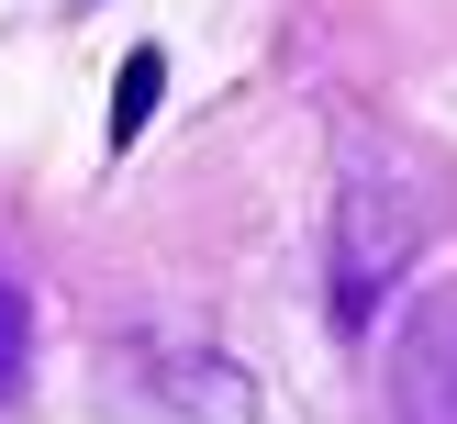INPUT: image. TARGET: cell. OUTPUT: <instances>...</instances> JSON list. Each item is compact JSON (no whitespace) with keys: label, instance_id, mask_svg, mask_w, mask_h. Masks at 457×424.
<instances>
[{"label":"cell","instance_id":"277c9868","mask_svg":"<svg viewBox=\"0 0 457 424\" xmlns=\"http://www.w3.org/2000/svg\"><path fill=\"white\" fill-rule=\"evenodd\" d=\"M156 89H168V56H156V45H134L123 79H112V145H134V134L156 123Z\"/></svg>","mask_w":457,"mask_h":424},{"label":"cell","instance_id":"3957f363","mask_svg":"<svg viewBox=\"0 0 457 424\" xmlns=\"http://www.w3.org/2000/svg\"><path fill=\"white\" fill-rule=\"evenodd\" d=\"M391 413L402 424H457V279H436L391 335Z\"/></svg>","mask_w":457,"mask_h":424},{"label":"cell","instance_id":"7a4b0ae2","mask_svg":"<svg viewBox=\"0 0 457 424\" xmlns=\"http://www.w3.org/2000/svg\"><path fill=\"white\" fill-rule=\"evenodd\" d=\"M89 391L112 424H257V379L179 324H134L89 357Z\"/></svg>","mask_w":457,"mask_h":424},{"label":"cell","instance_id":"6da1fadb","mask_svg":"<svg viewBox=\"0 0 457 424\" xmlns=\"http://www.w3.org/2000/svg\"><path fill=\"white\" fill-rule=\"evenodd\" d=\"M424 235H436V190L379 123L346 134V179H335V324H369L402 279H413Z\"/></svg>","mask_w":457,"mask_h":424},{"label":"cell","instance_id":"5b68a950","mask_svg":"<svg viewBox=\"0 0 457 424\" xmlns=\"http://www.w3.org/2000/svg\"><path fill=\"white\" fill-rule=\"evenodd\" d=\"M22 357H34V312H22V290L0 279V402L22 391Z\"/></svg>","mask_w":457,"mask_h":424}]
</instances>
